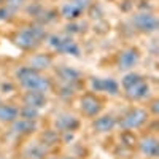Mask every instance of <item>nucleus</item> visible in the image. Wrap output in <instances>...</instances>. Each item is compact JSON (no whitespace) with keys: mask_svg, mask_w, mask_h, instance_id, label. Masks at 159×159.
<instances>
[{"mask_svg":"<svg viewBox=\"0 0 159 159\" xmlns=\"http://www.w3.org/2000/svg\"><path fill=\"white\" fill-rule=\"evenodd\" d=\"M140 150L143 154L150 157H156L159 154V142L154 137H147L140 142Z\"/></svg>","mask_w":159,"mask_h":159,"instance_id":"obj_17","label":"nucleus"},{"mask_svg":"<svg viewBox=\"0 0 159 159\" xmlns=\"http://www.w3.org/2000/svg\"><path fill=\"white\" fill-rule=\"evenodd\" d=\"M147 119H148L147 111L140 110V108H134L123 116L119 124H121L123 129H137V127H140L147 123Z\"/></svg>","mask_w":159,"mask_h":159,"instance_id":"obj_4","label":"nucleus"},{"mask_svg":"<svg viewBox=\"0 0 159 159\" xmlns=\"http://www.w3.org/2000/svg\"><path fill=\"white\" fill-rule=\"evenodd\" d=\"M100 108H102L100 100L96 99L94 96L88 94V96H84V97L81 99V111H83L84 115H88V116H96V115L100 111Z\"/></svg>","mask_w":159,"mask_h":159,"instance_id":"obj_10","label":"nucleus"},{"mask_svg":"<svg viewBox=\"0 0 159 159\" xmlns=\"http://www.w3.org/2000/svg\"><path fill=\"white\" fill-rule=\"evenodd\" d=\"M61 159H75V157H70V156H65V157H61Z\"/></svg>","mask_w":159,"mask_h":159,"instance_id":"obj_26","label":"nucleus"},{"mask_svg":"<svg viewBox=\"0 0 159 159\" xmlns=\"http://www.w3.org/2000/svg\"><path fill=\"white\" fill-rule=\"evenodd\" d=\"M22 3H24V0H7V8H10L13 13H15Z\"/></svg>","mask_w":159,"mask_h":159,"instance_id":"obj_23","label":"nucleus"},{"mask_svg":"<svg viewBox=\"0 0 159 159\" xmlns=\"http://www.w3.org/2000/svg\"><path fill=\"white\" fill-rule=\"evenodd\" d=\"M25 159H45L46 157V147L43 143H30L27 148L24 150Z\"/></svg>","mask_w":159,"mask_h":159,"instance_id":"obj_15","label":"nucleus"},{"mask_svg":"<svg viewBox=\"0 0 159 159\" xmlns=\"http://www.w3.org/2000/svg\"><path fill=\"white\" fill-rule=\"evenodd\" d=\"M88 7V0H70L61 8V15L65 19H76Z\"/></svg>","mask_w":159,"mask_h":159,"instance_id":"obj_6","label":"nucleus"},{"mask_svg":"<svg viewBox=\"0 0 159 159\" xmlns=\"http://www.w3.org/2000/svg\"><path fill=\"white\" fill-rule=\"evenodd\" d=\"M11 15H13V11L10 8H7V7L0 8V19H10Z\"/></svg>","mask_w":159,"mask_h":159,"instance_id":"obj_24","label":"nucleus"},{"mask_svg":"<svg viewBox=\"0 0 159 159\" xmlns=\"http://www.w3.org/2000/svg\"><path fill=\"white\" fill-rule=\"evenodd\" d=\"M80 27H81V24H69V25H67V32H70V34H78V32H81V30H80Z\"/></svg>","mask_w":159,"mask_h":159,"instance_id":"obj_25","label":"nucleus"},{"mask_svg":"<svg viewBox=\"0 0 159 159\" xmlns=\"http://www.w3.org/2000/svg\"><path fill=\"white\" fill-rule=\"evenodd\" d=\"M19 116L22 119H29V121H35L38 118V110L37 108H32V107H27V105H24V107L19 110Z\"/></svg>","mask_w":159,"mask_h":159,"instance_id":"obj_21","label":"nucleus"},{"mask_svg":"<svg viewBox=\"0 0 159 159\" xmlns=\"http://www.w3.org/2000/svg\"><path fill=\"white\" fill-rule=\"evenodd\" d=\"M45 38V29L40 25H29L24 27L15 38V43L22 49H34L40 45V42Z\"/></svg>","mask_w":159,"mask_h":159,"instance_id":"obj_2","label":"nucleus"},{"mask_svg":"<svg viewBox=\"0 0 159 159\" xmlns=\"http://www.w3.org/2000/svg\"><path fill=\"white\" fill-rule=\"evenodd\" d=\"M56 127L62 132H70V130H75L78 127V119L72 115H59L56 118Z\"/></svg>","mask_w":159,"mask_h":159,"instance_id":"obj_12","label":"nucleus"},{"mask_svg":"<svg viewBox=\"0 0 159 159\" xmlns=\"http://www.w3.org/2000/svg\"><path fill=\"white\" fill-rule=\"evenodd\" d=\"M142 80H143V76H142V75L132 72V73L124 75V78L121 80V84H123V88H124V89H127V88H130V86H134L135 83L142 81Z\"/></svg>","mask_w":159,"mask_h":159,"instance_id":"obj_20","label":"nucleus"},{"mask_svg":"<svg viewBox=\"0 0 159 159\" xmlns=\"http://www.w3.org/2000/svg\"><path fill=\"white\" fill-rule=\"evenodd\" d=\"M115 126H116V119L111 115H103L92 123V127L97 132H110L115 129Z\"/></svg>","mask_w":159,"mask_h":159,"instance_id":"obj_14","label":"nucleus"},{"mask_svg":"<svg viewBox=\"0 0 159 159\" xmlns=\"http://www.w3.org/2000/svg\"><path fill=\"white\" fill-rule=\"evenodd\" d=\"M24 103L27 107H32V108H43L46 105V97H45V92L42 91H29L25 92L24 96Z\"/></svg>","mask_w":159,"mask_h":159,"instance_id":"obj_9","label":"nucleus"},{"mask_svg":"<svg viewBox=\"0 0 159 159\" xmlns=\"http://www.w3.org/2000/svg\"><path fill=\"white\" fill-rule=\"evenodd\" d=\"M37 129L35 121H29V119H22L18 118L16 121H13V130L19 135H29Z\"/></svg>","mask_w":159,"mask_h":159,"instance_id":"obj_13","label":"nucleus"},{"mask_svg":"<svg viewBox=\"0 0 159 159\" xmlns=\"http://www.w3.org/2000/svg\"><path fill=\"white\" fill-rule=\"evenodd\" d=\"M132 24L140 32H145V34L156 32V29H157V19L151 13H139V15H135L132 18Z\"/></svg>","mask_w":159,"mask_h":159,"instance_id":"obj_5","label":"nucleus"},{"mask_svg":"<svg viewBox=\"0 0 159 159\" xmlns=\"http://www.w3.org/2000/svg\"><path fill=\"white\" fill-rule=\"evenodd\" d=\"M59 76L64 80L67 84H70V83H73V81H76V80L80 78V72L78 70H75L73 67H61L59 69Z\"/></svg>","mask_w":159,"mask_h":159,"instance_id":"obj_18","label":"nucleus"},{"mask_svg":"<svg viewBox=\"0 0 159 159\" xmlns=\"http://www.w3.org/2000/svg\"><path fill=\"white\" fill-rule=\"evenodd\" d=\"M148 92H150V86H148V83L145 81V80H142V81H139L134 86H130V88L126 89V94L130 99H134V100L145 99V97L148 96Z\"/></svg>","mask_w":159,"mask_h":159,"instance_id":"obj_11","label":"nucleus"},{"mask_svg":"<svg viewBox=\"0 0 159 159\" xmlns=\"http://www.w3.org/2000/svg\"><path fill=\"white\" fill-rule=\"evenodd\" d=\"M139 59H140L139 49L129 48V49L123 51L121 54H119V57H118V65H119V69H123V70H129V69H132V67H134V65L139 62Z\"/></svg>","mask_w":159,"mask_h":159,"instance_id":"obj_8","label":"nucleus"},{"mask_svg":"<svg viewBox=\"0 0 159 159\" xmlns=\"http://www.w3.org/2000/svg\"><path fill=\"white\" fill-rule=\"evenodd\" d=\"M19 118V110L10 103H0V121L2 123H13Z\"/></svg>","mask_w":159,"mask_h":159,"instance_id":"obj_16","label":"nucleus"},{"mask_svg":"<svg viewBox=\"0 0 159 159\" xmlns=\"http://www.w3.org/2000/svg\"><path fill=\"white\" fill-rule=\"evenodd\" d=\"M57 132H54V130H48V132H45L43 134V142L46 143V145H54V143H57Z\"/></svg>","mask_w":159,"mask_h":159,"instance_id":"obj_22","label":"nucleus"},{"mask_svg":"<svg viewBox=\"0 0 159 159\" xmlns=\"http://www.w3.org/2000/svg\"><path fill=\"white\" fill-rule=\"evenodd\" d=\"M16 78L21 83L22 88H25L27 91H48L51 88L49 80L43 75H40L38 70L32 69V67H21L16 72Z\"/></svg>","mask_w":159,"mask_h":159,"instance_id":"obj_1","label":"nucleus"},{"mask_svg":"<svg viewBox=\"0 0 159 159\" xmlns=\"http://www.w3.org/2000/svg\"><path fill=\"white\" fill-rule=\"evenodd\" d=\"M48 45L57 51V52H65V54L72 56H80V46L73 42L70 37H62V35H51L48 38Z\"/></svg>","mask_w":159,"mask_h":159,"instance_id":"obj_3","label":"nucleus"},{"mask_svg":"<svg viewBox=\"0 0 159 159\" xmlns=\"http://www.w3.org/2000/svg\"><path fill=\"white\" fill-rule=\"evenodd\" d=\"M51 57L46 56V54H38V56H34L32 61H30V67L35 69V70H42V69H48L51 65Z\"/></svg>","mask_w":159,"mask_h":159,"instance_id":"obj_19","label":"nucleus"},{"mask_svg":"<svg viewBox=\"0 0 159 159\" xmlns=\"http://www.w3.org/2000/svg\"><path fill=\"white\" fill-rule=\"evenodd\" d=\"M91 88L97 92H108V94H118V83L111 78H92Z\"/></svg>","mask_w":159,"mask_h":159,"instance_id":"obj_7","label":"nucleus"}]
</instances>
